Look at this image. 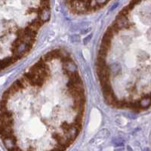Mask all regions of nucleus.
<instances>
[{
	"label": "nucleus",
	"instance_id": "f257e3e1",
	"mask_svg": "<svg viewBox=\"0 0 151 151\" xmlns=\"http://www.w3.org/2000/svg\"><path fill=\"white\" fill-rule=\"evenodd\" d=\"M86 97L76 63L53 49L12 83L1 101V139L8 151H66L83 125Z\"/></svg>",
	"mask_w": 151,
	"mask_h": 151
}]
</instances>
